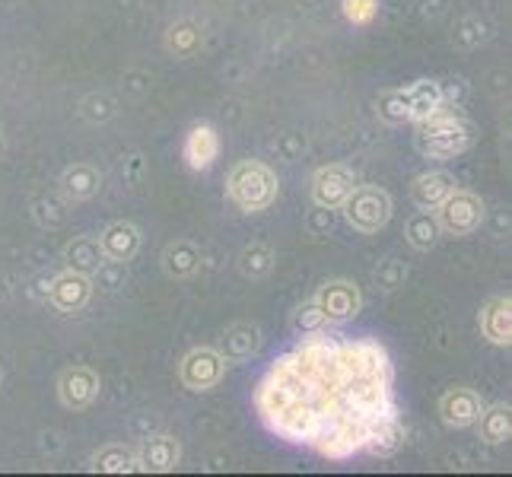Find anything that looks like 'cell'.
I'll use <instances>...</instances> for the list:
<instances>
[{
    "label": "cell",
    "instance_id": "23",
    "mask_svg": "<svg viewBox=\"0 0 512 477\" xmlns=\"http://www.w3.org/2000/svg\"><path fill=\"white\" fill-rule=\"evenodd\" d=\"M201 45H204V32L194 20H179V23H172L166 32V51L179 61L194 58L201 51Z\"/></svg>",
    "mask_w": 512,
    "mask_h": 477
},
{
    "label": "cell",
    "instance_id": "8",
    "mask_svg": "<svg viewBox=\"0 0 512 477\" xmlns=\"http://www.w3.org/2000/svg\"><path fill=\"white\" fill-rule=\"evenodd\" d=\"M312 299L325 312L331 328L350 322V318H357L363 309V296H360L357 284H350V280H331V284H325Z\"/></svg>",
    "mask_w": 512,
    "mask_h": 477
},
{
    "label": "cell",
    "instance_id": "21",
    "mask_svg": "<svg viewBox=\"0 0 512 477\" xmlns=\"http://www.w3.org/2000/svg\"><path fill=\"white\" fill-rule=\"evenodd\" d=\"M474 427H478V433L487 446H503L512 439V408L509 404H493V408H484Z\"/></svg>",
    "mask_w": 512,
    "mask_h": 477
},
{
    "label": "cell",
    "instance_id": "13",
    "mask_svg": "<svg viewBox=\"0 0 512 477\" xmlns=\"http://www.w3.org/2000/svg\"><path fill=\"white\" fill-rule=\"evenodd\" d=\"M99 245H102V255L105 261L112 264H128L137 252H140V229L128 220H118L112 226L102 229L99 236Z\"/></svg>",
    "mask_w": 512,
    "mask_h": 477
},
{
    "label": "cell",
    "instance_id": "10",
    "mask_svg": "<svg viewBox=\"0 0 512 477\" xmlns=\"http://www.w3.org/2000/svg\"><path fill=\"white\" fill-rule=\"evenodd\" d=\"M99 373L90 366H67L58 379V398L67 411H86L99 398Z\"/></svg>",
    "mask_w": 512,
    "mask_h": 477
},
{
    "label": "cell",
    "instance_id": "26",
    "mask_svg": "<svg viewBox=\"0 0 512 477\" xmlns=\"http://www.w3.org/2000/svg\"><path fill=\"white\" fill-rule=\"evenodd\" d=\"M376 115L385 121V125H404V121H411V105H408V93H404V86H395V90H382L379 93Z\"/></svg>",
    "mask_w": 512,
    "mask_h": 477
},
{
    "label": "cell",
    "instance_id": "31",
    "mask_svg": "<svg viewBox=\"0 0 512 477\" xmlns=\"http://www.w3.org/2000/svg\"><path fill=\"white\" fill-rule=\"evenodd\" d=\"M0 379H4V373H0Z\"/></svg>",
    "mask_w": 512,
    "mask_h": 477
},
{
    "label": "cell",
    "instance_id": "20",
    "mask_svg": "<svg viewBox=\"0 0 512 477\" xmlns=\"http://www.w3.org/2000/svg\"><path fill=\"white\" fill-rule=\"evenodd\" d=\"M404 239H408L411 249L417 252H430L433 245L443 239V229H439V220L433 210H417V214L408 217V223H404Z\"/></svg>",
    "mask_w": 512,
    "mask_h": 477
},
{
    "label": "cell",
    "instance_id": "12",
    "mask_svg": "<svg viewBox=\"0 0 512 477\" xmlns=\"http://www.w3.org/2000/svg\"><path fill=\"white\" fill-rule=\"evenodd\" d=\"M134 458H137V471L144 474H166V471H175L182 462V446L175 436H153V439H144L137 449H134Z\"/></svg>",
    "mask_w": 512,
    "mask_h": 477
},
{
    "label": "cell",
    "instance_id": "9",
    "mask_svg": "<svg viewBox=\"0 0 512 477\" xmlns=\"http://www.w3.org/2000/svg\"><path fill=\"white\" fill-rule=\"evenodd\" d=\"M93 296V280L80 274V271H64L58 277L48 280V290H45V299L51 306H55L58 312L64 315H74L80 309H86V303H90Z\"/></svg>",
    "mask_w": 512,
    "mask_h": 477
},
{
    "label": "cell",
    "instance_id": "32",
    "mask_svg": "<svg viewBox=\"0 0 512 477\" xmlns=\"http://www.w3.org/2000/svg\"><path fill=\"white\" fill-rule=\"evenodd\" d=\"M0 150H4V147H0Z\"/></svg>",
    "mask_w": 512,
    "mask_h": 477
},
{
    "label": "cell",
    "instance_id": "6",
    "mask_svg": "<svg viewBox=\"0 0 512 477\" xmlns=\"http://www.w3.org/2000/svg\"><path fill=\"white\" fill-rule=\"evenodd\" d=\"M226 366L217 347H194L179 363V379L188 392H214L226 376Z\"/></svg>",
    "mask_w": 512,
    "mask_h": 477
},
{
    "label": "cell",
    "instance_id": "16",
    "mask_svg": "<svg viewBox=\"0 0 512 477\" xmlns=\"http://www.w3.org/2000/svg\"><path fill=\"white\" fill-rule=\"evenodd\" d=\"M481 334L497 347L512 344V299L497 296L481 309Z\"/></svg>",
    "mask_w": 512,
    "mask_h": 477
},
{
    "label": "cell",
    "instance_id": "22",
    "mask_svg": "<svg viewBox=\"0 0 512 477\" xmlns=\"http://www.w3.org/2000/svg\"><path fill=\"white\" fill-rule=\"evenodd\" d=\"M64 258H67V268L70 271H80V274H96L102 264H105V255H102V245L96 236H77L74 242L64 249Z\"/></svg>",
    "mask_w": 512,
    "mask_h": 477
},
{
    "label": "cell",
    "instance_id": "24",
    "mask_svg": "<svg viewBox=\"0 0 512 477\" xmlns=\"http://www.w3.org/2000/svg\"><path fill=\"white\" fill-rule=\"evenodd\" d=\"M404 93H408V105H411V121H420L433 115L439 105H443V86L436 80H414L404 86Z\"/></svg>",
    "mask_w": 512,
    "mask_h": 477
},
{
    "label": "cell",
    "instance_id": "14",
    "mask_svg": "<svg viewBox=\"0 0 512 477\" xmlns=\"http://www.w3.org/2000/svg\"><path fill=\"white\" fill-rule=\"evenodd\" d=\"M185 163L194 169V172H207L210 166L220 159V134L217 128L210 125H194L185 137Z\"/></svg>",
    "mask_w": 512,
    "mask_h": 477
},
{
    "label": "cell",
    "instance_id": "18",
    "mask_svg": "<svg viewBox=\"0 0 512 477\" xmlns=\"http://www.w3.org/2000/svg\"><path fill=\"white\" fill-rule=\"evenodd\" d=\"M201 261H204L201 249L191 239H175L166 245V252H163V271L172 280H188L201 271Z\"/></svg>",
    "mask_w": 512,
    "mask_h": 477
},
{
    "label": "cell",
    "instance_id": "2",
    "mask_svg": "<svg viewBox=\"0 0 512 477\" xmlns=\"http://www.w3.org/2000/svg\"><path fill=\"white\" fill-rule=\"evenodd\" d=\"M417 125V150L430 159H452L462 156L474 140H478V131H474L471 121L458 112V105L443 102L433 115L414 121Z\"/></svg>",
    "mask_w": 512,
    "mask_h": 477
},
{
    "label": "cell",
    "instance_id": "11",
    "mask_svg": "<svg viewBox=\"0 0 512 477\" xmlns=\"http://www.w3.org/2000/svg\"><path fill=\"white\" fill-rule=\"evenodd\" d=\"M481 411H484L481 395L474 392V388H465V385H455L443 398H439V417H443V423L452 430L474 427L478 417H481Z\"/></svg>",
    "mask_w": 512,
    "mask_h": 477
},
{
    "label": "cell",
    "instance_id": "5",
    "mask_svg": "<svg viewBox=\"0 0 512 477\" xmlns=\"http://www.w3.org/2000/svg\"><path fill=\"white\" fill-rule=\"evenodd\" d=\"M484 210L487 207L478 194L468 191V188H455L449 198L433 210V214H436L439 229H443L446 236H471L481 229Z\"/></svg>",
    "mask_w": 512,
    "mask_h": 477
},
{
    "label": "cell",
    "instance_id": "27",
    "mask_svg": "<svg viewBox=\"0 0 512 477\" xmlns=\"http://www.w3.org/2000/svg\"><path fill=\"white\" fill-rule=\"evenodd\" d=\"M274 261H277V255H274L271 245L252 242L249 249H242V255H239V271L245 277H252V280H261V277H268L274 271Z\"/></svg>",
    "mask_w": 512,
    "mask_h": 477
},
{
    "label": "cell",
    "instance_id": "4",
    "mask_svg": "<svg viewBox=\"0 0 512 477\" xmlns=\"http://www.w3.org/2000/svg\"><path fill=\"white\" fill-rule=\"evenodd\" d=\"M341 210H344V220L350 229H357V233H363V236H376L379 229H385L388 220H392L395 204H392V194H388L385 188L357 185L347 194Z\"/></svg>",
    "mask_w": 512,
    "mask_h": 477
},
{
    "label": "cell",
    "instance_id": "3",
    "mask_svg": "<svg viewBox=\"0 0 512 477\" xmlns=\"http://www.w3.org/2000/svg\"><path fill=\"white\" fill-rule=\"evenodd\" d=\"M280 182L261 159H242L226 175V194L245 214H261L277 201Z\"/></svg>",
    "mask_w": 512,
    "mask_h": 477
},
{
    "label": "cell",
    "instance_id": "15",
    "mask_svg": "<svg viewBox=\"0 0 512 477\" xmlns=\"http://www.w3.org/2000/svg\"><path fill=\"white\" fill-rule=\"evenodd\" d=\"M258 347H261V331H258V325H252V322H236V325H229L223 331L217 350L223 353L226 363H245L249 357H255Z\"/></svg>",
    "mask_w": 512,
    "mask_h": 477
},
{
    "label": "cell",
    "instance_id": "28",
    "mask_svg": "<svg viewBox=\"0 0 512 477\" xmlns=\"http://www.w3.org/2000/svg\"><path fill=\"white\" fill-rule=\"evenodd\" d=\"M290 325H293V331L303 338V334H315V331H325V328H331L328 325V318H325V312L319 309V303L315 299H306V303H299L296 306V312H293V318H290Z\"/></svg>",
    "mask_w": 512,
    "mask_h": 477
},
{
    "label": "cell",
    "instance_id": "29",
    "mask_svg": "<svg viewBox=\"0 0 512 477\" xmlns=\"http://www.w3.org/2000/svg\"><path fill=\"white\" fill-rule=\"evenodd\" d=\"M341 13L353 26H369L379 13V0H341Z\"/></svg>",
    "mask_w": 512,
    "mask_h": 477
},
{
    "label": "cell",
    "instance_id": "19",
    "mask_svg": "<svg viewBox=\"0 0 512 477\" xmlns=\"http://www.w3.org/2000/svg\"><path fill=\"white\" fill-rule=\"evenodd\" d=\"M102 188V172L93 163H74L61 175V191L70 201H90Z\"/></svg>",
    "mask_w": 512,
    "mask_h": 477
},
{
    "label": "cell",
    "instance_id": "30",
    "mask_svg": "<svg viewBox=\"0 0 512 477\" xmlns=\"http://www.w3.org/2000/svg\"><path fill=\"white\" fill-rule=\"evenodd\" d=\"M376 284L382 287V290H398L401 284H404V268H401V261H395V258H388V261H382L379 264V271H376Z\"/></svg>",
    "mask_w": 512,
    "mask_h": 477
},
{
    "label": "cell",
    "instance_id": "17",
    "mask_svg": "<svg viewBox=\"0 0 512 477\" xmlns=\"http://www.w3.org/2000/svg\"><path fill=\"white\" fill-rule=\"evenodd\" d=\"M455 188H458V185H455L452 175L436 169V172H423V175H417L414 185H411V198H414V204L423 207V210H436Z\"/></svg>",
    "mask_w": 512,
    "mask_h": 477
},
{
    "label": "cell",
    "instance_id": "7",
    "mask_svg": "<svg viewBox=\"0 0 512 477\" xmlns=\"http://www.w3.org/2000/svg\"><path fill=\"white\" fill-rule=\"evenodd\" d=\"M353 188H357V175L341 163L322 166L312 175V201L322 210H341V204L347 201V194Z\"/></svg>",
    "mask_w": 512,
    "mask_h": 477
},
{
    "label": "cell",
    "instance_id": "25",
    "mask_svg": "<svg viewBox=\"0 0 512 477\" xmlns=\"http://www.w3.org/2000/svg\"><path fill=\"white\" fill-rule=\"evenodd\" d=\"M93 471H99V474H131V471H137L134 449L121 446V443H112V446L99 449L93 455Z\"/></svg>",
    "mask_w": 512,
    "mask_h": 477
},
{
    "label": "cell",
    "instance_id": "1",
    "mask_svg": "<svg viewBox=\"0 0 512 477\" xmlns=\"http://www.w3.org/2000/svg\"><path fill=\"white\" fill-rule=\"evenodd\" d=\"M255 414L280 443L325 462L388 458L404 446L395 363L369 334L315 331L277 353L255 385Z\"/></svg>",
    "mask_w": 512,
    "mask_h": 477
}]
</instances>
